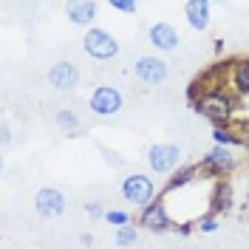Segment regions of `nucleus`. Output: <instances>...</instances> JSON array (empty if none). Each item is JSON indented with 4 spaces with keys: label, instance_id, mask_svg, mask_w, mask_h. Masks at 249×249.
Wrapping results in <instances>:
<instances>
[{
    "label": "nucleus",
    "instance_id": "1",
    "mask_svg": "<svg viewBox=\"0 0 249 249\" xmlns=\"http://www.w3.org/2000/svg\"><path fill=\"white\" fill-rule=\"evenodd\" d=\"M196 110L201 113L204 119H210V122H215L221 127V124H227V119L232 116L235 102H232L230 93L218 91V88H207L201 93V99H196Z\"/></svg>",
    "mask_w": 249,
    "mask_h": 249
},
{
    "label": "nucleus",
    "instance_id": "2",
    "mask_svg": "<svg viewBox=\"0 0 249 249\" xmlns=\"http://www.w3.org/2000/svg\"><path fill=\"white\" fill-rule=\"evenodd\" d=\"M122 196H124V201H130V204H136V207L144 210L147 204H153V196H156L153 178H147L144 173H130V176H124Z\"/></svg>",
    "mask_w": 249,
    "mask_h": 249
},
{
    "label": "nucleus",
    "instance_id": "3",
    "mask_svg": "<svg viewBox=\"0 0 249 249\" xmlns=\"http://www.w3.org/2000/svg\"><path fill=\"white\" fill-rule=\"evenodd\" d=\"M82 48H85V54L93 57V60H113L119 54L116 37L105 29H88L85 40H82Z\"/></svg>",
    "mask_w": 249,
    "mask_h": 249
},
{
    "label": "nucleus",
    "instance_id": "4",
    "mask_svg": "<svg viewBox=\"0 0 249 249\" xmlns=\"http://www.w3.org/2000/svg\"><path fill=\"white\" fill-rule=\"evenodd\" d=\"M88 105L96 116H113V113L122 110V93L113 85H99V88H93Z\"/></svg>",
    "mask_w": 249,
    "mask_h": 249
},
{
    "label": "nucleus",
    "instance_id": "5",
    "mask_svg": "<svg viewBox=\"0 0 249 249\" xmlns=\"http://www.w3.org/2000/svg\"><path fill=\"white\" fill-rule=\"evenodd\" d=\"M178 161H181L178 144H153V147L147 150V164H150V170L159 173V176H161V173H176Z\"/></svg>",
    "mask_w": 249,
    "mask_h": 249
},
{
    "label": "nucleus",
    "instance_id": "6",
    "mask_svg": "<svg viewBox=\"0 0 249 249\" xmlns=\"http://www.w3.org/2000/svg\"><path fill=\"white\" fill-rule=\"evenodd\" d=\"M65 207H68V201H65V196H62L57 187H43L34 196V210L43 218H60L65 213Z\"/></svg>",
    "mask_w": 249,
    "mask_h": 249
},
{
    "label": "nucleus",
    "instance_id": "7",
    "mask_svg": "<svg viewBox=\"0 0 249 249\" xmlns=\"http://www.w3.org/2000/svg\"><path fill=\"white\" fill-rule=\"evenodd\" d=\"M201 170H207L210 176H215V178H221V176H227V173L235 170V156L230 153V147H221V144H215L213 150L207 156H201V164H198Z\"/></svg>",
    "mask_w": 249,
    "mask_h": 249
},
{
    "label": "nucleus",
    "instance_id": "8",
    "mask_svg": "<svg viewBox=\"0 0 249 249\" xmlns=\"http://www.w3.org/2000/svg\"><path fill=\"white\" fill-rule=\"evenodd\" d=\"M133 74L144 85H161L167 79V62L159 57H139L133 65Z\"/></svg>",
    "mask_w": 249,
    "mask_h": 249
},
{
    "label": "nucleus",
    "instance_id": "9",
    "mask_svg": "<svg viewBox=\"0 0 249 249\" xmlns=\"http://www.w3.org/2000/svg\"><path fill=\"white\" fill-rule=\"evenodd\" d=\"M139 224L144 230H150V232H167V230H173V221H170V215H167L161 198H156L153 204H147V207L142 210Z\"/></svg>",
    "mask_w": 249,
    "mask_h": 249
},
{
    "label": "nucleus",
    "instance_id": "10",
    "mask_svg": "<svg viewBox=\"0 0 249 249\" xmlns=\"http://www.w3.org/2000/svg\"><path fill=\"white\" fill-rule=\"evenodd\" d=\"M48 82H51V88H57V91H71V88H77V82H79L77 65H71V62H54L51 71H48Z\"/></svg>",
    "mask_w": 249,
    "mask_h": 249
},
{
    "label": "nucleus",
    "instance_id": "11",
    "mask_svg": "<svg viewBox=\"0 0 249 249\" xmlns=\"http://www.w3.org/2000/svg\"><path fill=\"white\" fill-rule=\"evenodd\" d=\"M147 37H150V46H156L159 51H173L178 46V31L173 29L170 23H153Z\"/></svg>",
    "mask_w": 249,
    "mask_h": 249
},
{
    "label": "nucleus",
    "instance_id": "12",
    "mask_svg": "<svg viewBox=\"0 0 249 249\" xmlns=\"http://www.w3.org/2000/svg\"><path fill=\"white\" fill-rule=\"evenodd\" d=\"M210 3L207 0H187L184 3V17L187 23H190V29L196 31H204L207 26H210Z\"/></svg>",
    "mask_w": 249,
    "mask_h": 249
},
{
    "label": "nucleus",
    "instance_id": "13",
    "mask_svg": "<svg viewBox=\"0 0 249 249\" xmlns=\"http://www.w3.org/2000/svg\"><path fill=\"white\" fill-rule=\"evenodd\" d=\"M96 3L93 0H77V3H71L68 6V20L74 23V26H88L93 17H96Z\"/></svg>",
    "mask_w": 249,
    "mask_h": 249
},
{
    "label": "nucleus",
    "instance_id": "14",
    "mask_svg": "<svg viewBox=\"0 0 249 249\" xmlns=\"http://www.w3.org/2000/svg\"><path fill=\"white\" fill-rule=\"evenodd\" d=\"M210 210H213V215L232 210V187H230V181H215V190H213V204H210Z\"/></svg>",
    "mask_w": 249,
    "mask_h": 249
},
{
    "label": "nucleus",
    "instance_id": "15",
    "mask_svg": "<svg viewBox=\"0 0 249 249\" xmlns=\"http://www.w3.org/2000/svg\"><path fill=\"white\" fill-rule=\"evenodd\" d=\"M198 170H201L198 164H187V167H178V170L170 176V181L164 184V190H178V187H187L190 181H193V178H196V176H198Z\"/></svg>",
    "mask_w": 249,
    "mask_h": 249
},
{
    "label": "nucleus",
    "instance_id": "16",
    "mask_svg": "<svg viewBox=\"0 0 249 249\" xmlns=\"http://www.w3.org/2000/svg\"><path fill=\"white\" fill-rule=\"evenodd\" d=\"M232 85L238 93L249 96V60H241L232 71Z\"/></svg>",
    "mask_w": 249,
    "mask_h": 249
},
{
    "label": "nucleus",
    "instance_id": "17",
    "mask_svg": "<svg viewBox=\"0 0 249 249\" xmlns=\"http://www.w3.org/2000/svg\"><path fill=\"white\" fill-rule=\"evenodd\" d=\"M57 124H60L65 133H71V136H77L79 130H82V124H79V119H77V113L71 108H62V110H57Z\"/></svg>",
    "mask_w": 249,
    "mask_h": 249
},
{
    "label": "nucleus",
    "instance_id": "18",
    "mask_svg": "<svg viewBox=\"0 0 249 249\" xmlns=\"http://www.w3.org/2000/svg\"><path fill=\"white\" fill-rule=\"evenodd\" d=\"M136 238H139V232H136V227H122V230H116V247H133L136 244Z\"/></svg>",
    "mask_w": 249,
    "mask_h": 249
},
{
    "label": "nucleus",
    "instance_id": "19",
    "mask_svg": "<svg viewBox=\"0 0 249 249\" xmlns=\"http://www.w3.org/2000/svg\"><path fill=\"white\" fill-rule=\"evenodd\" d=\"M213 142H215V144H221V147H230V144H241V139H238V136H232V133H230L227 127H215V130H213Z\"/></svg>",
    "mask_w": 249,
    "mask_h": 249
},
{
    "label": "nucleus",
    "instance_id": "20",
    "mask_svg": "<svg viewBox=\"0 0 249 249\" xmlns=\"http://www.w3.org/2000/svg\"><path fill=\"white\" fill-rule=\"evenodd\" d=\"M105 221H108V224H113L116 230L130 227V215H127L124 210H108V213H105Z\"/></svg>",
    "mask_w": 249,
    "mask_h": 249
},
{
    "label": "nucleus",
    "instance_id": "21",
    "mask_svg": "<svg viewBox=\"0 0 249 249\" xmlns=\"http://www.w3.org/2000/svg\"><path fill=\"white\" fill-rule=\"evenodd\" d=\"M110 9L124 12V15H136V12H139V3H136V0H110Z\"/></svg>",
    "mask_w": 249,
    "mask_h": 249
},
{
    "label": "nucleus",
    "instance_id": "22",
    "mask_svg": "<svg viewBox=\"0 0 249 249\" xmlns=\"http://www.w3.org/2000/svg\"><path fill=\"white\" fill-rule=\"evenodd\" d=\"M196 227H198L201 232H215V230H218V221H215V215H204Z\"/></svg>",
    "mask_w": 249,
    "mask_h": 249
},
{
    "label": "nucleus",
    "instance_id": "23",
    "mask_svg": "<svg viewBox=\"0 0 249 249\" xmlns=\"http://www.w3.org/2000/svg\"><path fill=\"white\" fill-rule=\"evenodd\" d=\"M88 213H91V215H105V213H102V207H99V204H88Z\"/></svg>",
    "mask_w": 249,
    "mask_h": 249
},
{
    "label": "nucleus",
    "instance_id": "24",
    "mask_svg": "<svg viewBox=\"0 0 249 249\" xmlns=\"http://www.w3.org/2000/svg\"><path fill=\"white\" fill-rule=\"evenodd\" d=\"M79 244H82V247H91L93 238H91V235H79Z\"/></svg>",
    "mask_w": 249,
    "mask_h": 249
},
{
    "label": "nucleus",
    "instance_id": "25",
    "mask_svg": "<svg viewBox=\"0 0 249 249\" xmlns=\"http://www.w3.org/2000/svg\"><path fill=\"white\" fill-rule=\"evenodd\" d=\"M247 130H249V122H247Z\"/></svg>",
    "mask_w": 249,
    "mask_h": 249
}]
</instances>
